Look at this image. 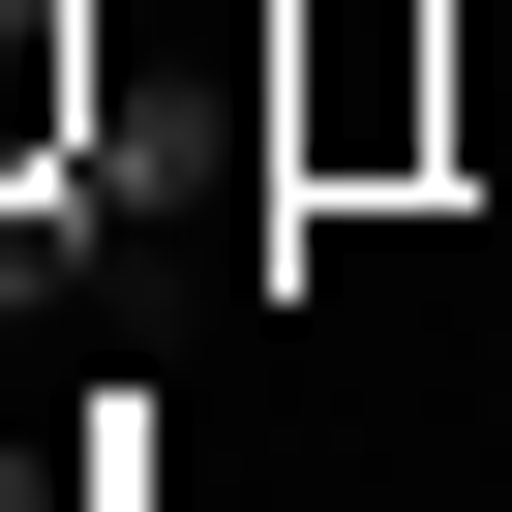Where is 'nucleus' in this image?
<instances>
[{"instance_id": "nucleus-1", "label": "nucleus", "mask_w": 512, "mask_h": 512, "mask_svg": "<svg viewBox=\"0 0 512 512\" xmlns=\"http://www.w3.org/2000/svg\"><path fill=\"white\" fill-rule=\"evenodd\" d=\"M272 211H452V31L332 0V31L272 61Z\"/></svg>"}, {"instance_id": "nucleus-2", "label": "nucleus", "mask_w": 512, "mask_h": 512, "mask_svg": "<svg viewBox=\"0 0 512 512\" xmlns=\"http://www.w3.org/2000/svg\"><path fill=\"white\" fill-rule=\"evenodd\" d=\"M121 151V0H0V211H91Z\"/></svg>"}]
</instances>
